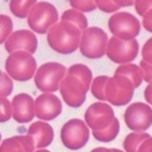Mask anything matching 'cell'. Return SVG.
Wrapping results in <instances>:
<instances>
[{"mask_svg":"<svg viewBox=\"0 0 152 152\" xmlns=\"http://www.w3.org/2000/svg\"><path fill=\"white\" fill-rule=\"evenodd\" d=\"M95 3L96 7L100 9L102 12H106V14H112V12H116L121 9L113 3V0H95Z\"/></svg>","mask_w":152,"mask_h":152,"instance_id":"29","label":"cell"},{"mask_svg":"<svg viewBox=\"0 0 152 152\" xmlns=\"http://www.w3.org/2000/svg\"><path fill=\"white\" fill-rule=\"evenodd\" d=\"M34 151H35L34 140L28 134L7 137L0 144V152H34Z\"/></svg>","mask_w":152,"mask_h":152,"instance_id":"17","label":"cell"},{"mask_svg":"<svg viewBox=\"0 0 152 152\" xmlns=\"http://www.w3.org/2000/svg\"><path fill=\"white\" fill-rule=\"evenodd\" d=\"M6 73L17 82H27L34 78L37 61L34 56L26 51H16L7 56L5 61Z\"/></svg>","mask_w":152,"mask_h":152,"instance_id":"2","label":"cell"},{"mask_svg":"<svg viewBox=\"0 0 152 152\" xmlns=\"http://www.w3.org/2000/svg\"><path fill=\"white\" fill-rule=\"evenodd\" d=\"M113 3L119 7H128L135 4V0H113Z\"/></svg>","mask_w":152,"mask_h":152,"instance_id":"35","label":"cell"},{"mask_svg":"<svg viewBox=\"0 0 152 152\" xmlns=\"http://www.w3.org/2000/svg\"><path fill=\"white\" fill-rule=\"evenodd\" d=\"M61 21H66V22L74 24V26H77L82 32L88 28V20L84 16V14L80 11L74 10V9H69L63 12L61 15Z\"/></svg>","mask_w":152,"mask_h":152,"instance_id":"22","label":"cell"},{"mask_svg":"<svg viewBox=\"0 0 152 152\" xmlns=\"http://www.w3.org/2000/svg\"><path fill=\"white\" fill-rule=\"evenodd\" d=\"M108 28L113 37L122 40H133L139 35L141 24L129 12H116L108 20Z\"/></svg>","mask_w":152,"mask_h":152,"instance_id":"7","label":"cell"},{"mask_svg":"<svg viewBox=\"0 0 152 152\" xmlns=\"http://www.w3.org/2000/svg\"><path fill=\"white\" fill-rule=\"evenodd\" d=\"M139 66L141 68V72H142V79L147 83L152 82V65L151 63H147L145 61H140Z\"/></svg>","mask_w":152,"mask_h":152,"instance_id":"32","label":"cell"},{"mask_svg":"<svg viewBox=\"0 0 152 152\" xmlns=\"http://www.w3.org/2000/svg\"><path fill=\"white\" fill-rule=\"evenodd\" d=\"M14 89V83L11 77L6 73L0 71V97H7Z\"/></svg>","mask_w":152,"mask_h":152,"instance_id":"26","label":"cell"},{"mask_svg":"<svg viewBox=\"0 0 152 152\" xmlns=\"http://www.w3.org/2000/svg\"><path fill=\"white\" fill-rule=\"evenodd\" d=\"M67 75V68L58 62H46L37 69L34 75L35 86L43 93H56L60 84Z\"/></svg>","mask_w":152,"mask_h":152,"instance_id":"3","label":"cell"},{"mask_svg":"<svg viewBox=\"0 0 152 152\" xmlns=\"http://www.w3.org/2000/svg\"><path fill=\"white\" fill-rule=\"evenodd\" d=\"M151 105H152V101H151Z\"/></svg>","mask_w":152,"mask_h":152,"instance_id":"41","label":"cell"},{"mask_svg":"<svg viewBox=\"0 0 152 152\" xmlns=\"http://www.w3.org/2000/svg\"><path fill=\"white\" fill-rule=\"evenodd\" d=\"M108 37L104 29L99 27H88L82 32L79 49L86 58H100L106 55Z\"/></svg>","mask_w":152,"mask_h":152,"instance_id":"5","label":"cell"},{"mask_svg":"<svg viewBox=\"0 0 152 152\" xmlns=\"http://www.w3.org/2000/svg\"><path fill=\"white\" fill-rule=\"evenodd\" d=\"M0 144H1V134H0Z\"/></svg>","mask_w":152,"mask_h":152,"instance_id":"40","label":"cell"},{"mask_svg":"<svg viewBox=\"0 0 152 152\" xmlns=\"http://www.w3.org/2000/svg\"><path fill=\"white\" fill-rule=\"evenodd\" d=\"M12 118L16 123H29L35 116V101L28 94H17L11 101Z\"/></svg>","mask_w":152,"mask_h":152,"instance_id":"15","label":"cell"},{"mask_svg":"<svg viewBox=\"0 0 152 152\" xmlns=\"http://www.w3.org/2000/svg\"><path fill=\"white\" fill-rule=\"evenodd\" d=\"M68 1L72 9L80 11L83 14L84 12H91L95 9H97L95 0H68Z\"/></svg>","mask_w":152,"mask_h":152,"instance_id":"27","label":"cell"},{"mask_svg":"<svg viewBox=\"0 0 152 152\" xmlns=\"http://www.w3.org/2000/svg\"><path fill=\"white\" fill-rule=\"evenodd\" d=\"M134 89L135 88L128 78L113 74L106 84V101L113 106H124L132 101Z\"/></svg>","mask_w":152,"mask_h":152,"instance_id":"8","label":"cell"},{"mask_svg":"<svg viewBox=\"0 0 152 152\" xmlns=\"http://www.w3.org/2000/svg\"><path fill=\"white\" fill-rule=\"evenodd\" d=\"M34 152H50V151L46 150V148H39V150H37V151H34Z\"/></svg>","mask_w":152,"mask_h":152,"instance_id":"38","label":"cell"},{"mask_svg":"<svg viewBox=\"0 0 152 152\" xmlns=\"http://www.w3.org/2000/svg\"><path fill=\"white\" fill-rule=\"evenodd\" d=\"M85 123L93 132L104 130L116 118L113 108L110 104L99 101L88 107L85 111Z\"/></svg>","mask_w":152,"mask_h":152,"instance_id":"12","label":"cell"},{"mask_svg":"<svg viewBox=\"0 0 152 152\" xmlns=\"http://www.w3.org/2000/svg\"><path fill=\"white\" fill-rule=\"evenodd\" d=\"M4 46L9 54L16 51H26L33 55L38 49V39L32 31L20 29L14 32L7 38Z\"/></svg>","mask_w":152,"mask_h":152,"instance_id":"13","label":"cell"},{"mask_svg":"<svg viewBox=\"0 0 152 152\" xmlns=\"http://www.w3.org/2000/svg\"><path fill=\"white\" fill-rule=\"evenodd\" d=\"M91 152H113L112 148H106V147H96Z\"/></svg>","mask_w":152,"mask_h":152,"instance_id":"37","label":"cell"},{"mask_svg":"<svg viewBox=\"0 0 152 152\" xmlns=\"http://www.w3.org/2000/svg\"><path fill=\"white\" fill-rule=\"evenodd\" d=\"M124 122L132 132H146L152 125V107L142 102L130 104L124 112Z\"/></svg>","mask_w":152,"mask_h":152,"instance_id":"11","label":"cell"},{"mask_svg":"<svg viewBox=\"0 0 152 152\" xmlns=\"http://www.w3.org/2000/svg\"><path fill=\"white\" fill-rule=\"evenodd\" d=\"M14 23L12 20L6 15H0V44L7 40V38L12 34Z\"/></svg>","mask_w":152,"mask_h":152,"instance_id":"25","label":"cell"},{"mask_svg":"<svg viewBox=\"0 0 152 152\" xmlns=\"http://www.w3.org/2000/svg\"><path fill=\"white\" fill-rule=\"evenodd\" d=\"M119 121L117 118L113 119V122L105 128L104 130H99V132H93V136L100 142H111L117 137L119 133Z\"/></svg>","mask_w":152,"mask_h":152,"instance_id":"20","label":"cell"},{"mask_svg":"<svg viewBox=\"0 0 152 152\" xmlns=\"http://www.w3.org/2000/svg\"><path fill=\"white\" fill-rule=\"evenodd\" d=\"M90 86L74 75L67 74L60 84V91L65 104L69 107H80L86 100V93Z\"/></svg>","mask_w":152,"mask_h":152,"instance_id":"10","label":"cell"},{"mask_svg":"<svg viewBox=\"0 0 152 152\" xmlns=\"http://www.w3.org/2000/svg\"><path fill=\"white\" fill-rule=\"evenodd\" d=\"M80 38L82 31L77 26L66 21H60L49 29L46 40L54 51L69 55L79 48Z\"/></svg>","mask_w":152,"mask_h":152,"instance_id":"1","label":"cell"},{"mask_svg":"<svg viewBox=\"0 0 152 152\" xmlns=\"http://www.w3.org/2000/svg\"><path fill=\"white\" fill-rule=\"evenodd\" d=\"M137 152H152V137H147L146 140L140 145Z\"/></svg>","mask_w":152,"mask_h":152,"instance_id":"34","label":"cell"},{"mask_svg":"<svg viewBox=\"0 0 152 152\" xmlns=\"http://www.w3.org/2000/svg\"><path fill=\"white\" fill-rule=\"evenodd\" d=\"M12 117V104L7 97H0V123H5Z\"/></svg>","mask_w":152,"mask_h":152,"instance_id":"28","label":"cell"},{"mask_svg":"<svg viewBox=\"0 0 152 152\" xmlns=\"http://www.w3.org/2000/svg\"><path fill=\"white\" fill-rule=\"evenodd\" d=\"M141 55H142V61L152 65V37L144 44L142 50H141Z\"/></svg>","mask_w":152,"mask_h":152,"instance_id":"31","label":"cell"},{"mask_svg":"<svg viewBox=\"0 0 152 152\" xmlns=\"http://www.w3.org/2000/svg\"><path fill=\"white\" fill-rule=\"evenodd\" d=\"M108 79H110L108 75H99V77L93 79L90 85L93 96L100 101H102V102H106V84Z\"/></svg>","mask_w":152,"mask_h":152,"instance_id":"23","label":"cell"},{"mask_svg":"<svg viewBox=\"0 0 152 152\" xmlns=\"http://www.w3.org/2000/svg\"><path fill=\"white\" fill-rule=\"evenodd\" d=\"M139 54V43L136 39L133 40H122L116 37L108 39L106 55L107 57L118 65L130 63L136 58Z\"/></svg>","mask_w":152,"mask_h":152,"instance_id":"9","label":"cell"},{"mask_svg":"<svg viewBox=\"0 0 152 152\" xmlns=\"http://www.w3.org/2000/svg\"><path fill=\"white\" fill-rule=\"evenodd\" d=\"M61 112L62 102L55 94L44 93L35 99V116L40 121H53L61 115Z\"/></svg>","mask_w":152,"mask_h":152,"instance_id":"14","label":"cell"},{"mask_svg":"<svg viewBox=\"0 0 152 152\" xmlns=\"http://www.w3.org/2000/svg\"><path fill=\"white\" fill-rule=\"evenodd\" d=\"M28 135L33 137L35 148H45L49 145H51L54 140V129L49 123L44 121H38L29 125Z\"/></svg>","mask_w":152,"mask_h":152,"instance_id":"16","label":"cell"},{"mask_svg":"<svg viewBox=\"0 0 152 152\" xmlns=\"http://www.w3.org/2000/svg\"><path fill=\"white\" fill-rule=\"evenodd\" d=\"M58 12L57 9L50 3L40 1L37 3L27 17V22L29 28L38 33V34H45L49 32L54 24L58 22Z\"/></svg>","mask_w":152,"mask_h":152,"instance_id":"4","label":"cell"},{"mask_svg":"<svg viewBox=\"0 0 152 152\" xmlns=\"http://www.w3.org/2000/svg\"><path fill=\"white\" fill-rule=\"evenodd\" d=\"M134 6L137 15L144 16L148 10L152 9V0H135Z\"/></svg>","mask_w":152,"mask_h":152,"instance_id":"30","label":"cell"},{"mask_svg":"<svg viewBox=\"0 0 152 152\" xmlns=\"http://www.w3.org/2000/svg\"><path fill=\"white\" fill-rule=\"evenodd\" d=\"M150 135L145 132H134L125 136L123 141V148L125 152H137L140 145L146 140Z\"/></svg>","mask_w":152,"mask_h":152,"instance_id":"19","label":"cell"},{"mask_svg":"<svg viewBox=\"0 0 152 152\" xmlns=\"http://www.w3.org/2000/svg\"><path fill=\"white\" fill-rule=\"evenodd\" d=\"M115 74L123 75L128 78L134 88H139L142 83V72L140 66L134 65V63H125V65H119V67L116 69Z\"/></svg>","mask_w":152,"mask_h":152,"instance_id":"18","label":"cell"},{"mask_svg":"<svg viewBox=\"0 0 152 152\" xmlns=\"http://www.w3.org/2000/svg\"><path fill=\"white\" fill-rule=\"evenodd\" d=\"M142 27L147 32L152 33V9L148 10L146 14L142 16Z\"/></svg>","mask_w":152,"mask_h":152,"instance_id":"33","label":"cell"},{"mask_svg":"<svg viewBox=\"0 0 152 152\" xmlns=\"http://www.w3.org/2000/svg\"><path fill=\"white\" fill-rule=\"evenodd\" d=\"M35 4L37 0H10V10L16 17L26 18Z\"/></svg>","mask_w":152,"mask_h":152,"instance_id":"21","label":"cell"},{"mask_svg":"<svg viewBox=\"0 0 152 152\" xmlns=\"http://www.w3.org/2000/svg\"><path fill=\"white\" fill-rule=\"evenodd\" d=\"M112 150H113V152H123V151H121L118 148H112Z\"/></svg>","mask_w":152,"mask_h":152,"instance_id":"39","label":"cell"},{"mask_svg":"<svg viewBox=\"0 0 152 152\" xmlns=\"http://www.w3.org/2000/svg\"><path fill=\"white\" fill-rule=\"evenodd\" d=\"M144 96H145V100L147 102L151 104V101H152V82H150L148 85L146 86V89L144 91Z\"/></svg>","mask_w":152,"mask_h":152,"instance_id":"36","label":"cell"},{"mask_svg":"<svg viewBox=\"0 0 152 152\" xmlns=\"http://www.w3.org/2000/svg\"><path fill=\"white\" fill-rule=\"evenodd\" d=\"M61 141L65 147L69 150H80L89 140L90 132L89 126L82 119L73 118L62 125L61 128Z\"/></svg>","mask_w":152,"mask_h":152,"instance_id":"6","label":"cell"},{"mask_svg":"<svg viewBox=\"0 0 152 152\" xmlns=\"http://www.w3.org/2000/svg\"><path fill=\"white\" fill-rule=\"evenodd\" d=\"M67 74L74 75V77L79 78L82 82H84L88 86L91 85L93 82V72L90 71L89 67H86L83 63H77V65H73L67 69Z\"/></svg>","mask_w":152,"mask_h":152,"instance_id":"24","label":"cell"}]
</instances>
